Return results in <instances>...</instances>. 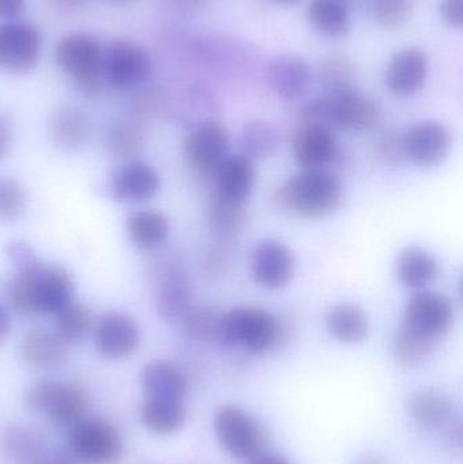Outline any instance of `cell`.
Listing matches in <instances>:
<instances>
[{
	"label": "cell",
	"instance_id": "obj_22",
	"mask_svg": "<svg viewBox=\"0 0 463 464\" xmlns=\"http://www.w3.org/2000/svg\"><path fill=\"white\" fill-rule=\"evenodd\" d=\"M193 289L184 270L170 267L160 278L157 295V311L165 321H181L193 307Z\"/></svg>",
	"mask_w": 463,
	"mask_h": 464
},
{
	"label": "cell",
	"instance_id": "obj_15",
	"mask_svg": "<svg viewBox=\"0 0 463 464\" xmlns=\"http://www.w3.org/2000/svg\"><path fill=\"white\" fill-rule=\"evenodd\" d=\"M410 419L429 432H445L456 421L453 400L438 389L424 387L410 395L407 401Z\"/></svg>",
	"mask_w": 463,
	"mask_h": 464
},
{
	"label": "cell",
	"instance_id": "obj_19",
	"mask_svg": "<svg viewBox=\"0 0 463 464\" xmlns=\"http://www.w3.org/2000/svg\"><path fill=\"white\" fill-rule=\"evenodd\" d=\"M160 189V177L152 166L133 160L114 176L111 195L121 203H141L155 198Z\"/></svg>",
	"mask_w": 463,
	"mask_h": 464
},
{
	"label": "cell",
	"instance_id": "obj_1",
	"mask_svg": "<svg viewBox=\"0 0 463 464\" xmlns=\"http://www.w3.org/2000/svg\"><path fill=\"white\" fill-rule=\"evenodd\" d=\"M73 281L63 267L45 266L38 262L19 270L8 284V304L21 315L59 314L72 303Z\"/></svg>",
	"mask_w": 463,
	"mask_h": 464
},
{
	"label": "cell",
	"instance_id": "obj_7",
	"mask_svg": "<svg viewBox=\"0 0 463 464\" xmlns=\"http://www.w3.org/2000/svg\"><path fill=\"white\" fill-rule=\"evenodd\" d=\"M26 406L33 413L45 411L60 427H75L83 420L87 401L81 390L57 382H41L27 395Z\"/></svg>",
	"mask_w": 463,
	"mask_h": 464
},
{
	"label": "cell",
	"instance_id": "obj_33",
	"mask_svg": "<svg viewBox=\"0 0 463 464\" xmlns=\"http://www.w3.org/2000/svg\"><path fill=\"white\" fill-rule=\"evenodd\" d=\"M208 219L215 230L236 234L246 223L247 201L233 200L217 193L209 203Z\"/></svg>",
	"mask_w": 463,
	"mask_h": 464
},
{
	"label": "cell",
	"instance_id": "obj_14",
	"mask_svg": "<svg viewBox=\"0 0 463 464\" xmlns=\"http://www.w3.org/2000/svg\"><path fill=\"white\" fill-rule=\"evenodd\" d=\"M140 329L133 316L124 313L103 314L97 324L95 345L106 359H124L138 348Z\"/></svg>",
	"mask_w": 463,
	"mask_h": 464
},
{
	"label": "cell",
	"instance_id": "obj_34",
	"mask_svg": "<svg viewBox=\"0 0 463 464\" xmlns=\"http://www.w3.org/2000/svg\"><path fill=\"white\" fill-rule=\"evenodd\" d=\"M222 314L214 307H192L181 319L182 333L188 340L198 343L217 340Z\"/></svg>",
	"mask_w": 463,
	"mask_h": 464
},
{
	"label": "cell",
	"instance_id": "obj_46",
	"mask_svg": "<svg viewBox=\"0 0 463 464\" xmlns=\"http://www.w3.org/2000/svg\"><path fill=\"white\" fill-rule=\"evenodd\" d=\"M76 459L78 458L72 452L63 451L62 450V451L53 452V454L43 458L40 464H78Z\"/></svg>",
	"mask_w": 463,
	"mask_h": 464
},
{
	"label": "cell",
	"instance_id": "obj_48",
	"mask_svg": "<svg viewBox=\"0 0 463 464\" xmlns=\"http://www.w3.org/2000/svg\"><path fill=\"white\" fill-rule=\"evenodd\" d=\"M355 464H389L385 458L377 454H364L356 459Z\"/></svg>",
	"mask_w": 463,
	"mask_h": 464
},
{
	"label": "cell",
	"instance_id": "obj_49",
	"mask_svg": "<svg viewBox=\"0 0 463 464\" xmlns=\"http://www.w3.org/2000/svg\"><path fill=\"white\" fill-rule=\"evenodd\" d=\"M275 2L279 3V5H291L298 3L299 0H275Z\"/></svg>",
	"mask_w": 463,
	"mask_h": 464
},
{
	"label": "cell",
	"instance_id": "obj_41",
	"mask_svg": "<svg viewBox=\"0 0 463 464\" xmlns=\"http://www.w3.org/2000/svg\"><path fill=\"white\" fill-rule=\"evenodd\" d=\"M381 154L389 162L407 160L404 150V133H389L381 141Z\"/></svg>",
	"mask_w": 463,
	"mask_h": 464
},
{
	"label": "cell",
	"instance_id": "obj_12",
	"mask_svg": "<svg viewBox=\"0 0 463 464\" xmlns=\"http://www.w3.org/2000/svg\"><path fill=\"white\" fill-rule=\"evenodd\" d=\"M230 149V132L222 122L207 120L195 128L185 143L188 162L203 174L217 173Z\"/></svg>",
	"mask_w": 463,
	"mask_h": 464
},
{
	"label": "cell",
	"instance_id": "obj_18",
	"mask_svg": "<svg viewBox=\"0 0 463 464\" xmlns=\"http://www.w3.org/2000/svg\"><path fill=\"white\" fill-rule=\"evenodd\" d=\"M429 76L426 54L416 48L394 54L388 68V86L397 97H413L421 92Z\"/></svg>",
	"mask_w": 463,
	"mask_h": 464
},
{
	"label": "cell",
	"instance_id": "obj_43",
	"mask_svg": "<svg viewBox=\"0 0 463 464\" xmlns=\"http://www.w3.org/2000/svg\"><path fill=\"white\" fill-rule=\"evenodd\" d=\"M13 143V130L11 124L5 116H0V160L10 152Z\"/></svg>",
	"mask_w": 463,
	"mask_h": 464
},
{
	"label": "cell",
	"instance_id": "obj_31",
	"mask_svg": "<svg viewBox=\"0 0 463 464\" xmlns=\"http://www.w3.org/2000/svg\"><path fill=\"white\" fill-rule=\"evenodd\" d=\"M280 136L268 121L253 120L246 122L239 133V154L255 160H266L279 150Z\"/></svg>",
	"mask_w": 463,
	"mask_h": 464
},
{
	"label": "cell",
	"instance_id": "obj_16",
	"mask_svg": "<svg viewBox=\"0 0 463 464\" xmlns=\"http://www.w3.org/2000/svg\"><path fill=\"white\" fill-rule=\"evenodd\" d=\"M295 162L304 169H328L339 158V141L332 130L304 125L291 143Z\"/></svg>",
	"mask_w": 463,
	"mask_h": 464
},
{
	"label": "cell",
	"instance_id": "obj_38",
	"mask_svg": "<svg viewBox=\"0 0 463 464\" xmlns=\"http://www.w3.org/2000/svg\"><path fill=\"white\" fill-rule=\"evenodd\" d=\"M108 144L116 157H133L144 147L143 132L133 125L116 124L109 130Z\"/></svg>",
	"mask_w": 463,
	"mask_h": 464
},
{
	"label": "cell",
	"instance_id": "obj_35",
	"mask_svg": "<svg viewBox=\"0 0 463 464\" xmlns=\"http://www.w3.org/2000/svg\"><path fill=\"white\" fill-rule=\"evenodd\" d=\"M92 327V311L86 305L72 302L60 311L56 334L64 343H79L89 334Z\"/></svg>",
	"mask_w": 463,
	"mask_h": 464
},
{
	"label": "cell",
	"instance_id": "obj_37",
	"mask_svg": "<svg viewBox=\"0 0 463 464\" xmlns=\"http://www.w3.org/2000/svg\"><path fill=\"white\" fill-rule=\"evenodd\" d=\"M27 198L15 179L0 177V222H14L26 211Z\"/></svg>",
	"mask_w": 463,
	"mask_h": 464
},
{
	"label": "cell",
	"instance_id": "obj_32",
	"mask_svg": "<svg viewBox=\"0 0 463 464\" xmlns=\"http://www.w3.org/2000/svg\"><path fill=\"white\" fill-rule=\"evenodd\" d=\"M52 136L54 143L65 151H76L84 146L87 140L86 117L72 108H64L57 111L52 119Z\"/></svg>",
	"mask_w": 463,
	"mask_h": 464
},
{
	"label": "cell",
	"instance_id": "obj_23",
	"mask_svg": "<svg viewBox=\"0 0 463 464\" xmlns=\"http://www.w3.org/2000/svg\"><path fill=\"white\" fill-rule=\"evenodd\" d=\"M217 195L233 200L247 201L256 184L255 162L242 154L227 155L217 168Z\"/></svg>",
	"mask_w": 463,
	"mask_h": 464
},
{
	"label": "cell",
	"instance_id": "obj_42",
	"mask_svg": "<svg viewBox=\"0 0 463 464\" xmlns=\"http://www.w3.org/2000/svg\"><path fill=\"white\" fill-rule=\"evenodd\" d=\"M440 13L450 26L461 27L463 24V0H443Z\"/></svg>",
	"mask_w": 463,
	"mask_h": 464
},
{
	"label": "cell",
	"instance_id": "obj_2",
	"mask_svg": "<svg viewBox=\"0 0 463 464\" xmlns=\"http://www.w3.org/2000/svg\"><path fill=\"white\" fill-rule=\"evenodd\" d=\"M288 318L274 315L263 308L238 307L222 314L217 341L226 348H241L247 353L261 354L285 343Z\"/></svg>",
	"mask_w": 463,
	"mask_h": 464
},
{
	"label": "cell",
	"instance_id": "obj_28",
	"mask_svg": "<svg viewBox=\"0 0 463 464\" xmlns=\"http://www.w3.org/2000/svg\"><path fill=\"white\" fill-rule=\"evenodd\" d=\"M309 21L328 38H342L350 33L351 11L348 0H312Z\"/></svg>",
	"mask_w": 463,
	"mask_h": 464
},
{
	"label": "cell",
	"instance_id": "obj_13",
	"mask_svg": "<svg viewBox=\"0 0 463 464\" xmlns=\"http://www.w3.org/2000/svg\"><path fill=\"white\" fill-rule=\"evenodd\" d=\"M405 158L419 168H435L451 150L450 130L442 122L426 120L404 133Z\"/></svg>",
	"mask_w": 463,
	"mask_h": 464
},
{
	"label": "cell",
	"instance_id": "obj_45",
	"mask_svg": "<svg viewBox=\"0 0 463 464\" xmlns=\"http://www.w3.org/2000/svg\"><path fill=\"white\" fill-rule=\"evenodd\" d=\"M249 464H293L287 458L276 452H269L264 450L260 454L249 460Z\"/></svg>",
	"mask_w": 463,
	"mask_h": 464
},
{
	"label": "cell",
	"instance_id": "obj_4",
	"mask_svg": "<svg viewBox=\"0 0 463 464\" xmlns=\"http://www.w3.org/2000/svg\"><path fill=\"white\" fill-rule=\"evenodd\" d=\"M214 430L223 451L236 459L250 460L265 450L263 425L239 406H220L215 413Z\"/></svg>",
	"mask_w": 463,
	"mask_h": 464
},
{
	"label": "cell",
	"instance_id": "obj_21",
	"mask_svg": "<svg viewBox=\"0 0 463 464\" xmlns=\"http://www.w3.org/2000/svg\"><path fill=\"white\" fill-rule=\"evenodd\" d=\"M325 327L331 338L345 345L364 343L371 333L366 311L353 303H337L329 307L325 314Z\"/></svg>",
	"mask_w": 463,
	"mask_h": 464
},
{
	"label": "cell",
	"instance_id": "obj_11",
	"mask_svg": "<svg viewBox=\"0 0 463 464\" xmlns=\"http://www.w3.org/2000/svg\"><path fill=\"white\" fill-rule=\"evenodd\" d=\"M252 277L263 288L276 291L291 283L296 270L293 250L277 239L260 240L252 251Z\"/></svg>",
	"mask_w": 463,
	"mask_h": 464
},
{
	"label": "cell",
	"instance_id": "obj_25",
	"mask_svg": "<svg viewBox=\"0 0 463 464\" xmlns=\"http://www.w3.org/2000/svg\"><path fill=\"white\" fill-rule=\"evenodd\" d=\"M141 384L149 398L182 401L187 394V379L181 371L169 362L157 360L141 371Z\"/></svg>",
	"mask_w": 463,
	"mask_h": 464
},
{
	"label": "cell",
	"instance_id": "obj_36",
	"mask_svg": "<svg viewBox=\"0 0 463 464\" xmlns=\"http://www.w3.org/2000/svg\"><path fill=\"white\" fill-rule=\"evenodd\" d=\"M320 78L328 94H339L353 89L355 71L352 63L347 57L334 54L328 57L321 65Z\"/></svg>",
	"mask_w": 463,
	"mask_h": 464
},
{
	"label": "cell",
	"instance_id": "obj_5",
	"mask_svg": "<svg viewBox=\"0 0 463 464\" xmlns=\"http://www.w3.org/2000/svg\"><path fill=\"white\" fill-rule=\"evenodd\" d=\"M56 63L72 78L86 97H97L102 83V48L92 35L84 33L68 35L56 48Z\"/></svg>",
	"mask_w": 463,
	"mask_h": 464
},
{
	"label": "cell",
	"instance_id": "obj_39",
	"mask_svg": "<svg viewBox=\"0 0 463 464\" xmlns=\"http://www.w3.org/2000/svg\"><path fill=\"white\" fill-rule=\"evenodd\" d=\"M410 0H371V14L375 22L386 29H396L410 19Z\"/></svg>",
	"mask_w": 463,
	"mask_h": 464
},
{
	"label": "cell",
	"instance_id": "obj_30",
	"mask_svg": "<svg viewBox=\"0 0 463 464\" xmlns=\"http://www.w3.org/2000/svg\"><path fill=\"white\" fill-rule=\"evenodd\" d=\"M64 343L56 333L32 330L22 341V356L34 367H56L64 360Z\"/></svg>",
	"mask_w": 463,
	"mask_h": 464
},
{
	"label": "cell",
	"instance_id": "obj_26",
	"mask_svg": "<svg viewBox=\"0 0 463 464\" xmlns=\"http://www.w3.org/2000/svg\"><path fill=\"white\" fill-rule=\"evenodd\" d=\"M140 420L150 432L159 436L179 432L187 422V409L182 401L149 398L140 408Z\"/></svg>",
	"mask_w": 463,
	"mask_h": 464
},
{
	"label": "cell",
	"instance_id": "obj_47",
	"mask_svg": "<svg viewBox=\"0 0 463 464\" xmlns=\"http://www.w3.org/2000/svg\"><path fill=\"white\" fill-rule=\"evenodd\" d=\"M10 315H8L5 308H3L2 305H0V341L5 340V335L10 332Z\"/></svg>",
	"mask_w": 463,
	"mask_h": 464
},
{
	"label": "cell",
	"instance_id": "obj_29",
	"mask_svg": "<svg viewBox=\"0 0 463 464\" xmlns=\"http://www.w3.org/2000/svg\"><path fill=\"white\" fill-rule=\"evenodd\" d=\"M127 231L133 245L144 250L160 247L170 234L168 218L157 211H136L127 220Z\"/></svg>",
	"mask_w": 463,
	"mask_h": 464
},
{
	"label": "cell",
	"instance_id": "obj_40",
	"mask_svg": "<svg viewBox=\"0 0 463 464\" xmlns=\"http://www.w3.org/2000/svg\"><path fill=\"white\" fill-rule=\"evenodd\" d=\"M7 256L19 270L29 269L38 264L32 247L24 242H11L7 246Z\"/></svg>",
	"mask_w": 463,
	"mask_h": 464
},
{
	"label": "cell",
	"instance_id": "obj_44",
	"mask_svg": "<svg viewBox=\"0 0 463 464\" xmlns=\"http://www.w3.org/2000/svg\"><path fill=\"white\" fill-rule=\"evenodd\" d=\"M24 8V0H0V18H15Z\"/></svg>",
	"mask_w": 463,
	"mask_h": 464
},
{
	"label": "cell",
	"instance_id": "obj_24",
	"mask_svg": "<svg viewBox=\"0 0 463 464\" xmlns=\"http://www.w3.org/2000/svg\"><path fill=\"white\" fill-rule=\"evenodd\" d=\"M439 273L437 258L426 248L408 246L400 253L396 262L397 280L413 291L427 289Z\"/></svg>",
	"mask_w": 463,
	"mask_h": 464
},
{
	"label": "cell",
	"instance_id": "obj_27",
	"mask_svg": "<svg viewBox=\"0 0 463 464\" xmlns=\"http://www.w3.org/2000/svg\"><path fill=\"white\" fill-rule=\"evenodd\" d=\"M435 345L437 341L410 329L402 322L391 334V354L404 367H420L429 362L434 354Z\"/></svg>",
	"mask_w": 463,
	"mask_h": 464
},
{
	"label": "cell",
	"instance_id": "obj_3",
	"mask_svg": "<svg viewBox=\"0 0 463 464\" xmlns=\"http://www.w3.org/2000/svg\"><path fill=\"white\" fill-rule=\"evenodd\" d=\"M277 200L304 219H321L339 211L344 201L342 179L329 169H304L279 189Z\"/></svg>",
	"mask_w": 463,
	"mask_h": 464
},
{
	"label": "cell",
	"instance_id": "obj_10",
	"mask_svg": "<svg viewBox=\"0 0 463 464\" xmlns=\"http://www.w3.org/2000/svg\"><path fill=\"white\" fill-rule=\"evenodd\" d=\"M454 310L446 295L431 289L416 291L405 305L402 324L437 341L450 332Z\"/></svg>",
	"mask_w": 463,
	"mask_h": 464
},
{
	"label": "cell",
	"instance_id": "obj_17",
	"mask_svg": "<svg viewBox=\"0 0 463 464\" xmlns=\"http://www.w3.org/2000/svg\"><path fill=\"white\" fill-rule=\"evenodd\" d=\"M329 95L332 100V127L334 132H361L369 130L377 122L380 116L377 103L358 90L351 89L339 94Z\"/></svg>",
	"mask_w": 463,
	"mask_h": 464
},
{
	"label": "cell",
	"instance_id": "obj_50",
	"mask_svg": "<svg viewBox=\"0 0 463 464\" xmlns=\"http://www.w3.org/2000/svg\"><path fill=\"white\" fill-rule=\"evenodd\" d=\"M119 2H127V0H119Z\"/></svg>",
	"mask_w": 463,
	"mask_h": 464
},
{
	"label": "cell",
	"instance_id": "obj_6",
	"mask_svg": "<svg viewBox=\"0 0 463 464\" xmlns=\"http://www.w3.org/2000/svg\"><path fill=\"white\" fill-rule=\"evenodd\" d=\"M71 446L76 458L87 464H119L124 441L119 430L103 420H82L73 427Z\"/></svg>",
	"mask_w": 463,
	"mask_h": 464
},
{
	"label": "cell",
	"instance_id": "obj_20",
	"mask_svg": "<svg viewBox=\"0 0 463 464\" xmlns=\"http://www.w3.org/2000/svg\"><path fill=\"white\" fill-rule=\"evenodd\" d=\"M268 82L275 94L283 100H296L304 95L312 84V68L304 57L282 54L269 65Z\"/></svg>",
	"mask_w": 463,
	"mask_h": 464
},
{
	"label": "cell",
	"instance_id": "obj_8",
	"mask_svg": "<svg viewBox=\"0 0 463 464\" xmlns=\"http://www.w3.org/2000/svg\"><path fill=\"white\" fill-rule=\"evenodd\" d=\"M101 72L111 86L130 89L151 76L152 62L140 46L128 41H113L102 51Z\"/></svg>",
	"mask_w": 463,
	"mask_h": 464
},
{
	"label": "cell",
	"instance_id": "obj_9",
	"mask_svg": "<svg viewBox=\"0 0 463 464\" xmlns=\"http://www.w3.org/2000/svg\"><path fill=\"white\" fill-rule=\"evenodd\" d=\"M43 38L33 24L7 22L0 24V70L24 75L40 62Z\"/></svg>",
	"mask_w": 463,
	"mask_h": 464
}]
</instances>
